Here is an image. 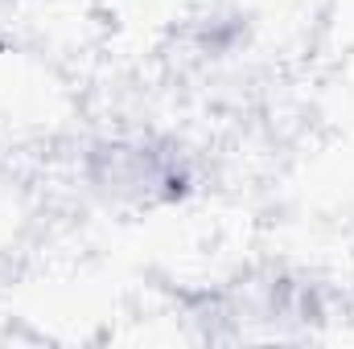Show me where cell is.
<instances>
[{
    "instance_id": "1",
    "label": "cell",
    "mask_w": 354,
    "mask_h": 349,
    "mask_svg": "<svg viewBox=\"0 0 354 349\" xmlns=\"http://www.w3.org/2000/svg\"><path fill=\"white\" fill-rule=\"evenodd\" d=\"M83 185L120 210H161L194 193V157L174 136L115 132L83 148Z\"/></svg>"
}]
</instances>
